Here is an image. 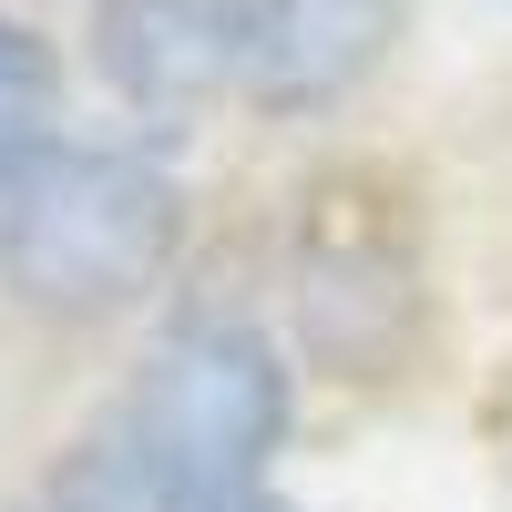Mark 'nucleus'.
<instances>
[{
  "mask_svg": "<svg viewBox=\"0 0 512 512\" xmlns=\"http://www.w3.org/2000/svg\"><path fill=\"white\" fill-rule=\"evenodd\" d=\"M277 441L287 359L246 318H185L52 472V512H205L226 492H256Z\"/></svg>",
  "mask_w": 512,
  "mask_h": 512,
  "instance_id": "1",
  "label": "nucleus"
},
{
  "mask_svg": "<svg viewBox=\"0 0 512 512\" xmlns=\"http://www.w3.org/2000/svg\"><path fill=\"white\" fill-rule=\"evenodd\" d=\"M185 195L123 144H41L0 185V287L41 318H123L175 267Z\"/></svg>",
  "mask_w": 512,
  "mask_h": 512,
  "instance_id": "2",
  "label": "nucleus"
},
{
  "mask_svg": "<svg viewBox=\"0 0 512 512\" xmlns=\"http://www.w3.org/2000/svg\"><path fill=\"white\" fill-rule=\"evenodd\" d=\"M246 11L256 0H103L93 62L144 123H185L246 82Z\"/></svg>",
  "mask_w": 512,
  "mask_h": 512,
  "instance_id": "3",
  "label": "nucleus"
},
{
  "mask_svg": "<svg viewBox=\"0 0 512 512\" xmlns=\"http://www.w3.org/2000/svg\"><path fill=\"white\" fill-rule=\"evenodd\" d=\"M400 11L390 0H256L246 11V103L267 113H328L338 93H359L390 52Z\"/></svg>",
  "mask_w": 512,
  "mask_h": 512,
  "instance_id": "4",
  "label": "nucleus"
},
{
  "mask_svg": "<svg viewBox=\"0 0 512 512\" xmlns=\"http://www.w3.org/2000/svg\"><path fill=\"white\" fill-rule=\"evenodd\" d=\"M52 93H62L52 52H41L21 21H0V185H11L21 164L52 144Z\"/></svg>",
  "mask_w": 512,
  "mask_h": 512,
  "instance_id": "5",
  "label": "nucleus"
},
{
  "mask_svg": "<svg viewBox=\"0 0 512 512\" xmlns=\"http://www.w3.org/2000/svg\"><path fill=\"white\" fill-rule=\"evenodd\" d=\"M205 512H287V502H267V492H226V502H205Z\"/></svg>",
  "mask_w": 512,
  "mask_h": 512,
  "instance_id": "6",
  "label": "nucleus"
}]
</instances>
